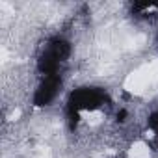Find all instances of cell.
Listing matches in <instances>:
<instances>
[{
  "label": "cell",
  "instance_id": "7a4b0ae2",
  "mask_svg": "<svg viewBox=\"0 0 158 158\" xmlns=\"http://www.w3.org/2000/svg\"><path fill=\"white\" fill-rule=\"evenodd\" d=\"M106 101V95L102 89H97V88H78L71 93L69 97V106H67V112H73V114H95L102 108Z\"/></svg>",
  "mask_w": 158,
  "mask_h": 158
},
{
  "label": "cell",
  "instance_id": "3957f363",
  "mask_svg": "<svg viewBox=\"0 0 158 158\" xmlns=\"http://www.w3.org/2000/svg\"><path fill=\"white\" fill-rule=\"evenodd\" d=\"M61 88V76L60 74H52V76H43L41 84L37 86L35 93H34V104L43 108L48 106L60 93Z\"/></svg>",
  "mask_w": 158,
  "mask_h": 158
},
{
  "label": "cell",
  "instance_id": "277c9868",
  "mask_svg": "<svg viewBox=\"0 0 158 158\" xmlns=\"http://www.w3.org/2000/svg\"><path fill=\"white\" fill-rule=\"evenodd\" d=\"M147 128H149L151 136L158 141V112H154V114L149 115V119H147Z\"/></svg>",
  "mask_w": 158,
  "mask_h": 158
},
{
  "label": "cell",
  "instance_id": "6da1fadb",
  "mask_svg": "<svg viewBox=\"0 0 158 158\" xmlns=\"http://www.w3.org/2000/svg\"><path fill=\"white\" fill-rule=\"evenodd\" d=\"M69 56H71V43L65 41V39H61V37H56L39 54V58H37V71L43 76L60 74L58 71H60L61 63Z\"/></svg>",
  "mask_w": 158,
  "mask_h": 158
}]
</instances>
